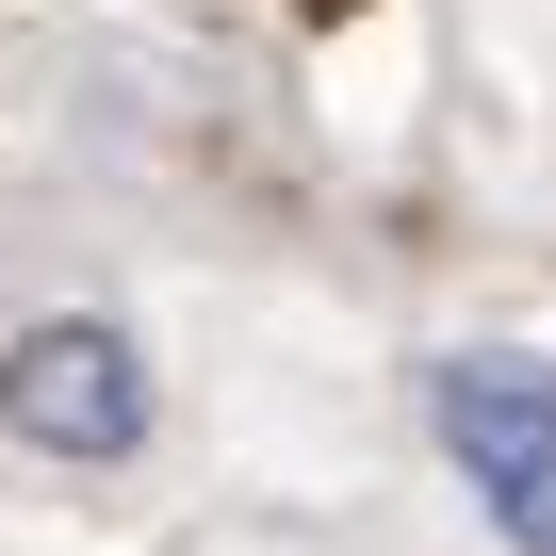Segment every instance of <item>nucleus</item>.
<instances>
[{
	"label": "nucleus",
	"instance_id": "2",
	"mask_svg": "<svg viewBox=\"0 0 556 556\" xmlns=\"http://www.w3.org/2000/svg\"><path fill=\"white\" fill-rule=\"evenodd\" d=\"M0 426H17L34 458H131L148 442V344L115 328V312H50V328H17L0 344Z\"/></svg>",
	"mask_w": 556,
	"mask_h": 556
},
{
	"label": "nucleus",
	"instance_id": "1",
	"mask_svg": "<svg viewBox=\"0 0 556 556\" xmlns=\"http://www.w3.org/2000/svg\"><path fill=\"white\" fill-rule=\"evenodd\" d=\"M426 426H442L475 523L507 556H556V361L540 344H442L426 361Z\"/></svg>",
	"mask_w": 556,
	"mask_h": 556
}]
</instances>
